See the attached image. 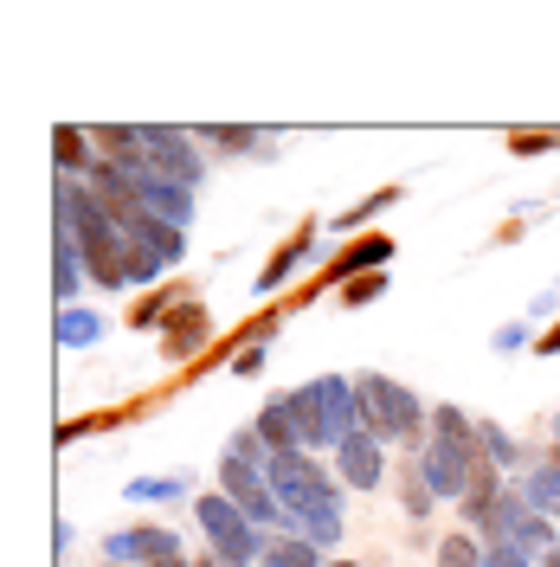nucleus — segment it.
I'll return each instance as SVG.
<instances>
[{
  "instance_id": "obj_1",
  "label": "nucleus",
  "mask_w": 560,
  "mask_h": 567,
  "mask_svg": "<svg viewBox=\"0 0 560 567\" xmlns=\"http://www.w3.org/2000/svg\"><path fill=\"white\" fill-rule=\"evenodd\" d=\"M290 413H297L303 445H342L349 432H361V393L342 374H322V381L290 393Z\"/></svg>"
},
{
  "instance_id": "obj_2",
  "label": "nucleus",
  "mask_w": 560,
  "mask_h": 567,
  "mask_svg": "<svg viewBox=\"0 0 560 567\" xmlns=\"http://www.w3.org/2000/svg\"><path fill=\"white\" fill-rule=\"evenodd\" d=\"M354 393H361V432H374L381 445H413L432 413L419 406V393L386 381V374H354Z\"/></svg>"
},
{
  "instance_id": "obj_3",
  "label": "nucleus",
  "mask_w": 560,
  "mask_h": 567,
  "mask_svg": "<svg viewBox=\"0 0 560 567\" xmlns=\"http://www.w3.org/2000/svg\"><path fill=\"white\" fill-rule=\"evenodd\" d=\"M477 464H484L477 432H432L425 452H419V477L432 484V496H457V503H464L470 477H477Z\"/></svg>"
},
{
  "instance_id": "obj_4",
  "label": "nucleus",
  "mask_w": 560,
  "mask_h": 567,
  "mask_svg": "<svg viewBox=\"0 0 560 567\" xmlns=\"http://www.w3.org/2000/svg\"><path fill=\"white\" fill-rule=\"evenodd\" d=\"M194 516H200V529H207L212 555L226 567H246V561H265V542L251 529V516L232 503V496H200L194 503Z\"/></svg>"
},
{
  "instance_id": "obj_5",
  "label": "nucleus",
  "mask_w": 560,
  "mask_h": 567,
  "mask_svg": "<svg viewBox=\"0 0 560 567\" xmlns=\"http://www.w3.org/2000/svg\"><path fill=\"white\" fill-rule=\"evenodd\" d=\"M219 496H232V503L246 509L251 529H265V523H278V516H283L271 477H265L258 464H246V458H219Z\"/></svg>"
},
{
  "instance_id": "obj_6",
  "label": "nucleus",
  "mask_w": 560,
  "mask_h": 567,
  "mask_svg": "<svg viewBox=\"0 0 560 567\" xmlns=\"http://www.w3.org/2000/svg\"><path fill=\"white\" fill-rule=\"evenodd\" d=\"M142 136H148V175L175 181V187H200L207 162H200V148H194L187 130H162V123H148Z\"/></svg>"
},
{
  "instance_id": "obj_7",
  "label": "nucleus",
  "mask_w": 560,
  "mask_h": 567,
  "mask_svg": "<svg viewBox=\"0 0 560 567\" xmlns=\"http://www.w3.org/2000/svg\"><path fill=\"white\" fill-rule=\"evenodd\" d=\"M104 555L110 561H142V567H162V561H180V535L162 529V523H136V529H116L104 535Z\"/></svg>"
},
{
  "instance_id": "obj_8",
  "label": "nucleus",
  "mask_w": 560,
  "mask_h": 567,
  "mask_svg": "<svg viewBox=\"0 0 560 567\" xmlns=\"http://www.w3.org/2000/svg\"><path fill=\"white\" fill-rule=\"evenodd\" d=\"M212 336V317L207 303H194V297H180L175 310H168V322H162V354L168 361H180V354H200Z\"/></svg>"
},
{
  "instance_id": "obj_9",
  "label": "nucleus",
  "mask_w": 560,
  "mask_h": 567,
  "mask_svg": "<svg viewBox=\"0 0 560 567\" xmlns=\"http://www.w3.org/2000/svg\"><path fill=\"white\" fill-rule=\"evenodd\" d=\"M386 445L374 439V432H349L342 445H335V464H342V484H354V491H374L386 477Z\"/></svg>"
},
{
  "instance_id": "obj_10",
  "label": "nucleus",
  "mask_w": 560,
  "mask_h": 567,
  "mask_svg": "<svg viewBox=\"0 0 560 567\" xmlns=\"http://www.w3.org/2000/svg\"><path fill=\"white\" fill-rule=\"evenodd\" d=\"M123 233H129V246L155 251L162 265H180V258H187V226H168V219H155L148 207L129 213V219H123Z\"/></svg>"
},
{
  "instance_id": "obj_11",
  "label": "nucleus",
  "mask_w": 560,
  "mask_h": 567,
  "mask_svg": "<svg viewBox=\"0 0 560 567\" xmlns=\"http://www.w3.org/2000/svg\"><path fill=\"white\" fill-rule=\"evenodd\" d=\"M129 181H136V200L155 213V219H168V226H187V219H194V187H175V181L148 175V168L129 175Z\"/></svg>"
},
{
  "instance_id": "obj_12",
  "label": "nucleus",
  "mask_w": 560,
  "mask_h": 567,
  "mask_svg": "<svg viewBox=\"0 0 560 567\" xmlns=\"http://www.w3.org/2000/svg\"><path fill=\"white\" fill-rule=\"evenodd\" d=\"M386 265H393V239H386V233H361V239H354L335 265H329V278L354 284V278H374V271H386Z\"/></svg>"
},
{
  "instance_id": "obj_13",
  "label": "nucleus",
  "mask_w": 560,
  "mask_h": 567,
  "mask_svg": "<svg viewBox=\"0 0 560 567\" xmlns=\"http://www.w3.org/2000/svg\"><path fill=\"white\" fill-rule=\"evenodd\" d=\"M315 233H322V226H315V219H303V226L290 233V246L271 251V265L258 271V290H265V297H271V290H283V284H290L297 271H303V258L315 251Z\"/></svg>"
},
{
  "instance_id": "obj_14",
  "label": "nucleus",
  "mask_w": 560,
  "mask_h": 567,
  "mask_svg": "<svg viewBox=\"0 0 560 567\" xmlns=\"http://www.w3.org/2000/svg\"><path fill=\"white\" fill-rule=\"evenodd\" d=\"M258 439H265V452H271V458H290V452L303 445L297 413H290V393H283V400H271V406L258 413Z\"/></svg>"
},
{
  "instance_id": "obj_15",
  "label": "nucleus",
  "mask_w": 560,
  "mask_h": 567,
  "mask_svg": "<svg viewBox=\"0 0 560 567\" xmlns=\"http://www.w3.org/2000/svg\"><path fill=\"white\" fill-rule=\"evenodd\" d=\"M91 278V271H84V258H77V239H71V233H59V246H52V297H59V303H77V284Z\"/></svg>"
},
{
  "instance_id": "obj_16",
  "label": "nucleus",
  "mask_w": 560,
  "mask_h": 567,
  "mask_svg": "<svg viewBox=\"0 0 560 567\" xmlns=\"http://www.w3.org/2000/svg\"><path fill=\"white\" fill-rule=\"evenodd\" d=\"M52 155H59V175H91L97 168V142H91V130H71V123H59L52 130Z\"/></svg>"
},
{
  "instance_id": "obj_17",
  "label": "nucleus",
  "mask_w": 560,
  "mask_h": 567,
  "mask_svg": "<svg viewBox=\"0 0 560 567\" xmlns=\"http://www.w3.org/2000/svg\"><path fill=\"white\" fill-rule=\"evenodd\" d=\"M265 567H329L315 555L310 535H278V542H265Z\"/></svg>"
},
{
  "instance_id": "obj_18",
  "label": "nucleus",
  "mask_w": 560,
  "mask_h": 567,
  "mask_svg": "<svg viewBox=\"0 0 560 567\" xmlns=\"http://www.w3.org/2000/svg\"><path fill=\"white\" fill-rule=\"evenodd\" d=\"M97 336H104V322L91 317V310H59V342L65 349H91Z\"/></svg>"
},
{
  "instance_id": "obj_19",
  "label": "nucleus",
  "mask_w": 560,
  "mask_h": 567,
  "mask_svg": "<svg viewBox=\"0 0 560 567\" xmlns=\"http://www.w3.org/2000/svg\"><path fill=\"white\" fill-rule=\"evenodd\" d=\"M393 200H400V187H374L367 200H354L349 213H335V233H354L361 219H374V213H386V207H393Z\"/></svg>"
},
{
  "instance_id": "obj_20",
  "label": "nucleus",
  "mask_w": 560,
  "mask_h": 567,
  "mask_svg": "<svg viewBox=\"0 0 560 567\" xmlns=\"http://www.w3.org/2000/svg\"><path fill=\"white\" fill-rule=\"evenodd\" d=\"M438 567H484V548H477V535L470 529H457L438 542Z\"/></svg>"
},
{
  "instance_id": "obj_21",
  "label": "nucleus",
  "mask_w": 560,
  "mask_h": 567,
  "mask_svg": "<svg viewBox=\"0 0 560 567\" xmlns=\"http://www.w3.org/2000/svg\"><path fill=\"white\" fill-rule=\"evenodd\" d=\"M200 136H207V142H219V148H232V155H251L258 142H271V130H232V123H207Z\"/></svg>"
},
{
  "instance_id": "obj_22",
  "label": "nucleus",
  "mask_w": 560,
  "mask_h": 567,
  "mask_svg": "<svg viewBox=\"0 0 560 567\" xmlns=\"http://www.w3.org/2000/svg\"><path fill=\"white\" fill-rule=\"evenodd\" d=\"M548 148H560V130H516L509 136V155H548Z\"/></svg>"
},
{
  "instance_id": "obj_23",
  "label": "nucleus",
  "mask_w": 560,
  "mask_h": 567,
  "mask_svg": "<svg viewBox=\"0 0 560 567\" xmlns=\"http://www.w3.org/2000/svg\"><path fill=\"white\" fill-rule=\"evenodd\" d=\"M381 290H386V271H374V278H354V284H342V303H349V310H367Z\"/></svg>"
},
{
  "instance_id": "obj_24",
  "label": "nucleus",
  "mask_w": 560,
  "mask_h": 567,
  "mask_svg": "<svg viewBox=\"0 0 560 567\" xmlns=\"http://www.w3.org/2000/svg\"><path fill=\"white\" fill-rule=\"evenodd\" d=\"M484 567H535V555L516 548V542H490V548H484Z\"/></svg>"
},
{
  "instance_id": "obj_25",
  "label": "nucleus",
  "mask_w": 560,
  "mask_h": 567,
  "mask_svg": "<svg viewBox=\"0 0 560 567\" xmlns=\"http://www.w3.org/2000/svg\"><path fill=\"white\" fill-rule=\"evenodd\" d=\"M180 491H187V477H142V484H129L136 503H148V496H180Z\"/></svg>"
},
{
  "instance_id": "obj_26",
  "label": "nucleus",
  "mask_w": 560,
  "mask_h": 567,
  "mask_svg": "<svg viewBox=\"0 0 560 567\" xmlns=\"http://www.w3.org/2000/svg\"><path fill=\"white\" fill-rule=\"evenodd\" d=\"M406 509H413V516H432V484L419 477V464L406 471Z\"/></svg>"
},
{
  "instance_id": "obj_27",
  "label": "nucleus",
  "mask_w": 560,
  "mask_h": 567,
  "mask_svg": "<svg viewBox=\"0 0 560 567\" xmlns=\"http://www.w3.org/2000/svg\"><path fill=\"white\" fill-rule=\"evenodd\" d=\"M155 271H162V258H155V251H142V246H129V284H148Z\"/></svg>"
},
{
  "instance_id": "obj_28",
  "label": "nucleus",
  "mask_w": 560,
  "mask_h": 567,
  "mask_svg": "<svg viewBox=\"0 0 560 567\" xmlns=\"http://www.w3.org/2000/svg\"><path fill=\"white\" fill-rule=\"evenodd\" d=\"M232 374H246V381H251V374H265V342H251V349L232 361Z\"/></svg>"
},
{
  "instance_id": "obj_29",
  "label": "nucleus",
  "mask_w": 560,
  "mask_h": 567,
  "mask_svg": "<svg viewBox=\"0 0 560 567\" xmlns=\"http://www.w3.org/2000/svg\"><path fill=\"white\" fill-rule=\"evenodd\" d=\"M97 425H104V420H71V425H59V445H77V439H84V432H97Z\"/></svg>"
},
{
  "instance_id": "obj_30",
  "label": "nucleus",
  "mask_w": 560,
  "mask_h": 567,
  "mask_svg": "<svg viewBox=\"0 0 560 567\" xmlns=\"http://www.w3.org/2000/svg\"><path fill=\"white\" fill-rule=\"evenodd\" d=\"M541 567H560V548H554V555H541Z\"/></svg>"
},
{
  "instance_id": "obj_31",
  "label": "nucleus",
  "mask_w": 560,
  "mask_h": 567,
  "mask_svg": "<svg viewBox=\"0 0 560 567\" xmlns=\"http://www.w3.org/2000/svg\"><path fill=\"white\" fill-rule=\"evenodd\" d=\"M162 567H194V561H187V555H180V561H162Z\"/></svg>"
},
{
  "instance_id": "obj_32",
  "label": "nucleus",
  "mask_w": 560,
  "mask_h": 567,
  "mask_svg": "<svg viewBox=\"0 0 560 567\" xmlns=\"http://www.w3.org/2000/svg\"><path fill=\"white\" fill-rule=\"evenodd\" d=\"M329 567H354V561H329Z\"/></svg>"
},
{
  "instance_id": "obj_33",
  "label": "nucleus",
  "mask_w": 560,
  "mask_h": 567,
  "mask_svg": "<svg viewBox=\"0 0 560 567\" xmlns=\"http://www.w3.org/2000/svg\"><path fill=\"white\" fill-rule=\"evenodd\" d=\"M110 567H123V561H110Z\"/></svg>"
}]
</instances>
